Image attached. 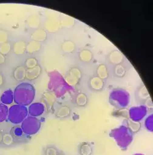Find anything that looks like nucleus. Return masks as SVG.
<instances>
[{
	"instance_id": "9",
	"label": "nucleus",
	"mask_w": 153,
	"mask_h": 155,
	"mask_svg": "<svg viewBox=\"0 0 153 155\" xmlns=\"http://www.w3.org/2000/svg\"><path fill=\"white\" fill-rule=\"evenodd\" d=\"M10 48H9V46L8 44L4 43L2 45V46L0 47V53L2 54H6L7 53H8L9 51Z\"/></svg>"
},
{
	"instance_id": "10",
	"label": "nucleus",
	"mask_w": 153,
	"mask_h": 155,
	"mask_svg": "<svg viewBox=\"0 0 153 155\" xmlns=\"http://www.w3.org/2000/svg\"><path fill=\"white\" fill-rule=\"evenodd\" d=\"M81 149L85 150L82 151H80V154L82 155H91L92 153V148L88 145L86 147H85V146H83Z\"/></svg>"
},
{
	"instance_id": "11",
	"label": "nucleus",
	"mask_w": 153,
	"mask_h": 155,
	"mask_svg": "<svg viewBox=\"0 0 153 155\" xmlns=\"http://www.w3.org/2000/svg\"><path fill=\"white\" fill-rule=\"evenodd\" d=\"M0 44H4L5 43L6 37V33L5 31H0Z\"/></svg>"
},
{
	"instance_id": "6",
	"label": "nucleus",
	"mask_w": 153,
	"mask_h": 155,
	"mask_svg": "<svg viewBox=\"0 0 153 155\" xmlns=\"http://www.w3.org/2000/svg\"><path fill=\"white\" fill-rule=\"evenodd\" d=\"M12 101H13V94L11 90L6 91L1 97V101L4 104H11L12 103Z\"/></svg>"
},
{
	"instance_id": "3",
	"label": "nucleus",
	"mask_w": 153,
	"mask_h": 155,
	"mask_svg": "<svg viewBox=\"0 0 153 155\" xmlns=\"http://www.w3.org/2000/svg\"><path fill=\"white\" fill-rule=\"evenodd\" d=\"M40 122L34 117H28L22 124L23 131L28 135L35 134L40 128Z\"/></svg>"
},
{
	"instance_id": "13",
	"label": "nucleus",
	"mask_w": 153,
	"mask_h": 155,
	"mask_svg": "<svg viewBox=\"0 0 153 155\" xmlns=\"http://www.w3.org/2000/svg\"><path fill=\"white\" fill-rule=\"evenodd\" d=\"M3 135L4 133L3 131L0 130V145H2V142H3Z\"/></svg>"
},
{
	"instance_id": "4",
	"label": "nucleus",
	"mask_w": 153,
	"mask_h": 155,
	"mask_svg": "<svg viewBox=\"0 0 153 155\" xmlns=\"http://www.w3.org/2000/svg\"><path fill=\"white\" fill-rule=\"evenodd\" d=\"M17 141L10 133H4L2 145L3 147H11L15 145Z\"/></svg>"
},
{
	"instance_id": "5",
	"label": "nucleus",
	"mask_w": 153,
	"mask_h": 155,
	"mask_svg": "<svg viewBox=\"0 0 153 155\" xmlns=\"http://www.w3.org/2000/svg\"><path fill=\"white\" fill-rule=\"evenodd\" d=\"M44 111L43 106L39 103H35L29 107V114L32 116H38Z\"/></svg>"
},
{
	"instance_id": "1",
	"label": "nucleus",
	"mask_w": 153,
	"mask_h": 155,
	"mask_svg": "<svg viewBox=\"0 0 153 155\" xmlns=\"http://www.w3.org/2000/svg\"><path fill=\"white\" fill-rule=\"evenodd\" d=\"M34 92L30 86L22 84L14 91V101L19 104L28 105L34 98Z\"/></svg>"
},
{
	"instance_id": "14",
	"label": "nucleus",
	"mask_w": 153,
	"mask_h": 155,
	"mask_svg": "<svg viewBox=\"0 0 153 155\" xmlns=\"http://www.w3.org/2000/svg\"><path fill=\"white\" fill-rule=\"evenodd\" d=\"M3 84H4V78L0 74V87L3 86Z\"/></svg>"
},
{
	"instance_id": "12",
	"label": "nucleus",
	"mask_w": 153,
	"mask_h": 155,
	"mask_svg": "<svg viewBox=\"0 0 153 155\" xmlns=\"http://www.w3.org/2000/svg\"><path fill=\"white\" fill-rule=\"evenodd\" d=\"M5 62V56L0 53V64H4Z\"/></svg>"
},
{
	"instance_id": "7",
	"label": "nucleus",
	"mask_w": 153,
	"mask_h": 155,
	"mask_svg": "<svg viewBox=\"0 0 153 155\" xmlns=\"http://www.w3.org/2000/svg\"><path fill=\"white\" fill-rule=\"evenodd\" d=\"M8 108L3 103H0V123L6 120L8 116Z\"/></svg>"
},
{
	"instance_id": "2",
	"label": "nucleus",
	"mask_w": 153,
	"mask_h": 155,
	"mask_svg": "<svg viewBox=\"0 0 153 155\" xmlns=\"http://www.w3.org/2000/svg\"><path fill=\"white\" fill-rule=\"evenodd\" d=\"M27 115L26 108L21 105H14L11 106L8 111V119L13 124L22 122Z\"/></svg>"
},
{
	"instance_id": "8",
	"label": "nucleus",
	"mask_w": 153,
	"mask_h": 155,
	"mask_svg": "<svg viewBox=\"0 0 153 155\" xmlns=\"http://www.w3.org/2000/svg\"><path fill=\"white\" fill-rule=\"evenodd\" d=\"M59 151L53 145H49L44 150V155H58Z\"/></svg>"
},
{
	"instance_id": "15",
	"label": "nucleus",
	"mask_w": 153,
	"mask_h": 155,
	"mask_svg": "<svg viewBox=\"0 0 153 155\" xmlns=\"http://www.w3.org/2000/svg\"><path fill=\"white\" fill-rule=\"evenodd\" d=\"M58 155H65V154H64L63 153H61V152L60 153V152H59V154H58Z\"/></svg>"
}]
</instances>
